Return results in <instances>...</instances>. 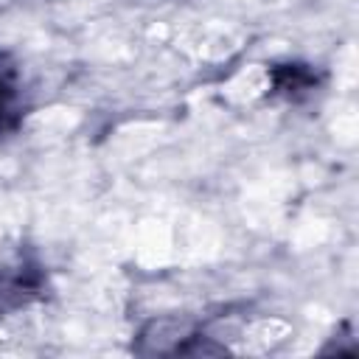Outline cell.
<instances>
[{
    "label": "cell",
    "instance_id": "obj_1",
    "mask_svg": "<svg viewBox=\"0 0 359 359\" xmlns=\"http://www.w3.org/2000/svg\"><path fill=\"white\" fill-rule=\"evenodd\" d=\"M45 292V266L31 247L0 252V317L28 306Z\"/></svg>",
    "mask_w": 359,
    "mask_h": 359
},
{
    "label": "cell",
    "instance_id": "obj_3",
    "mask_svg": "<svg viewBox=\"0 0 359 359\" xmlns=\"http://www.w3.org/2000/svg\"><path fill=\"white\" fill-rule=\"evenodd\" d=\"M272 90L289 101H297L303 95H311L320 84L317 73L311 70V65H297V62H286V65H275L272 67Z\"/></svg>",
    "mask_w": 359,
    "mask_h": 359
},
{
    "label": "cell",
    "instance_id": "obj_2",
    "mask_svg": "<svg viewBox=\"0 0 359 359\" xmlns=\"http://www.w3.org/2000/svg\"><path fill=\"white\" fill-rule=\"evenodd\" d=\"M22 118H25L22 70L11 53L0 50V140L17 135Z\"/></svg>",
    "mask_w": 359,
    "mask_h": 359
}]
</instances>
